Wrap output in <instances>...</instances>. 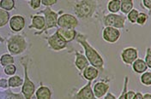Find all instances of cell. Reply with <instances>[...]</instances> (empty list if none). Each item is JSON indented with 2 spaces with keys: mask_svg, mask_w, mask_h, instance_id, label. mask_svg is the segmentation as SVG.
I'll return each instance as SVG.
<instances>
[{
  "mask_svg": "<svg viewBox=\"0 0 151 99\" xmlns=\"http://www.w3.org/2000/svg\"><path fill=\"white\" fill-rule=\"evenodd\" d=\"M76 41L82 45L84 49L85 56L88 59V63L91 66L97 68L99 71L103 72L104 70V60L102 56L99 54V52L93 48L90 44L87 41V38L84 35L79 33L76 36Z\"/></svg>",
  "mask_w": 151,
  "mask_h": 99,
  "instance_id": "1",
  "label": "cell"
},
{
  "mask_svg": "<svg viewBox=\"0 0 151 99\" xmlns=\"http://www.w3.org/2000/svg\"><path fill=\"white\" fill-rule=\"evenodd\" d=\"M97 3L95 1H78L74 4V12L76 16L82 19L90 18L94 15Z\"/></svg>",
  "mask_w": 151,
  "mask_h": 99,
  "instance_id": "2",
  "label": "cell"
},
{
  "mask_svg": "<svg viewBox=\"0 0 151 99\" xmlns=\"http://www.w3.org/2000/svg\"><path fill=\"white\" fill-rule=\"evenodd\" d=\"M7 47L8 51L11 55H19L26 51L28 48V42L25 38L22 35H13L9 37L7 40Z\"/></svg>",
  "mask_w": 151,
  "mask_h": 99,
  "instance_id": "3",
  "label": "cell"
},
{
  "mask_svg": "<svg viewBox=\"0 0 151 99\" xmlns=\"http://www.w3.org/2000/svg\"><path fill=\"white\" fill-rule=\"evenodd\" d=\"M22 63L24 68V79H23V84L22 85V94L24 96L25 99H31L35 92V83H33L31 81V80L28 77L27 63L23 61H22Z\"/></svg>",
  "mask_w": 151,
  "mask_h": 99,
  "instance_id": "4",
  "label": "cell"
},
{
  "mask_svg": "<svg viewBox=\"0 0 151 99\" xmlns=\"http://www.w3.org/2000/svg\"><path fill=\"white\" fill-rule=\"evenodd\" d=\"M44 14L45 17V21H46V27L42 32H46L48 29H51L52 27H57V22H58V13L53 11L50 7H47L45 9L40 10L37 13V15ZM36 33L35 34H41V33Z\"/></svg>",
  "mask_w": 151,
  "mask_h": 99,
  "instance_id": "5",
  "label": "cell"
},
{
  "mask_svg": "<svg viewBox=\"0 0 151 99\" xmlns=\"http://www.w3.org/2000/svg\"><path fill=\"white\" fill-rule=\"evenodd\" d=\"M126 17L117 14H109L105 16L103 18V24L105 27H110L116 29H122L124 27Z\"/></svg>",
  "mask_w": 151,
  "mask_h": 99,
  "instance_id": "6",
  "label": "cell"
},
{
  "mask_svg": "<svg viewBox=\"0 0 151 99\" xmlns=\"http://www.w3.org/2000/svg\"><path fill=\"white\" fill-rule=\"evenodd\" d=\"M57 25L58 28L75 29L78 26V20L73 15L63 14L60 16H58Z\"/></svg>",
  "mask_w": 151,
  "mask_h": 99,
  "instance_id": "7",
  "label": "cell"
},
{
  "mask_svg": "<svg viewBox=\"0 0 151 99\" xmlns=\"http://www.w3.org/2000/svg\"><path fill=\"white\" fill-rule=\"evenodd\" d=\"M47 40L49 46L55 51H62V50L65 49L67 47V43L65 42L60 37L58 36V34L56 32L52 35L48 37Z\"/></svg>",
  "mask_w": 151,
  "mask_h": 99,
  "instance_id": "8",
  "label": "cell"
},
{
  "mask_svg": "<svg viewBox=\"0 0 151 99\" xmlns=\"http://www.w3.org/2000/svg\"><path fill=\"white\" fill-rule=\"evenodd\" d=\"M102 37H103V39L105 41H106L108 43H111V44H114L119 39L120 32L116 28L106 27L103 29Z\"/></svg>",
  "mask_w": 151,
  "mask_h": 99,
  "instance_id": "9",
  "label": "cell"
},
{
  "mask_svg": "<svg viewBox=\"0 0 151 99\" xmlns=\"http://www.w3.org/2000/svg\"><path fill=\"white\" fill-rule=\"evenodd\" d=\"M138 58L137 50L132 47H128L124 49L121 52V59L127 65H132Z\"/></svg>",
  "mask_w": 151,
  "mask_h": 99,
  "instance_id": "10",
  "label": "cell"
},
{
  "mask_svg": "<svg viewBox=\"0 0 151 99\" xmlns=\"http://www.w3.org/2000/svg\"><path fill=\"white\" fill-rule=\"evenodd\" d=\"M90 81H88L84 87L78 90V92L74 96V99H97L94 95V92L91 87Z\"/></svg>",
  "mask_w": 151,
  "mask_h": 99,
  "instance_id": "11",
  "label": "cell"
},
{
  "mask_svg": "<svg viewBox=\"0 0 151 99\" xmlns=\"http://www.w3.org/2000/svg\"><path fill=\"white\" fill-rule=\"evenodd\" d=\"M9 27L14 32H20L25 27V19L22 16H14L9 19Z\"/></svg>",
  "mask_w": 151,
  "mask_h": 99,
  "instance_id": "12",
  "label": "cell"
},
{
  "mask_svg": "<svg viewBox=\"0 0 151 99\" xmlns=\"http://www.w3.org/2000/svg\"><path fill=\"white\" fill-rule=\"evenodd\" d=\"M56 33L67 44L74 40L77 34L75 29H65V28H58Z\"/></svg>",
  "mask_w": 151,
  "mask_h": 99,
  "instance_id": "13",
  "label": "cell"
},
{
  "mask_svg": "<svg viewBox=\"0 0 151 99\" xmlns=\"http://www.w3.org/2000/svg\"><path fill=\"white\" fill-rule=\"evenodd\" d=\"M110 85L104 82H97L92 88L94 97L97 99L101 98L108 92Z\"/></svg>",
  "mask_w": 151,
  "mask_h": 99,
  "instance_id": "14",
  "label": "cell"
},
{
  "mask_svg": "<svg viewBox=\"0 0 151 99\" xmlns=\"http://www.w3.org/2000/svg\"><path fill=\"white\" fill-rule=\"evenodd\" d=\"M75 65L76 67V68L80 71L83 72L87 67L89 66V63L88 61V59L86 58L84 55L79 53L78 51L75 52Z\"/></svg>",
  "mask_w": 151,
  "mask_h": 99,
  "instance_id": "15",
  "label": "cell"
},
{
  "mask_svg": "<svg viewBox=\"0 0 151 99\" xmlns=\"http://www.w3.org/2000/svg\"><path fill=\"white\" fill-rule=\"evenodd\" d=\"M46 27L45 17L40 15H35L32 17V24L29 26V28H35L36 30H40L42 32ZM39 32V33H40Z\"/></svg>",
  "mask_w": 151,
  "mask_h": 99,
  "instance_id": "16",
  "label": "cell"
},
{
  "mask_svg": "<svg viewBox=\"0 0 151 99\" xmlns=\"http://www.w3.org/2000/svg\"><path fill=\"white\" fill-rule=\"evenodd\" d=\"M99 75V70L93 66H88L83 71V76L86 80L92 81L96 79Z\"/></svg>",
  "mask_w": 151,
  "mask_h": 99,
  "instance_id": "17",
  "label": "cell"
},
{
  "mask_svg": "<svg viewBox=\"0 0 151 99\" xmlns=\"http://www.w3.org/2000/svg\"><path fill=\"white\" fill-rule=\"evenodd\" d=\"M132 65L134 72L137 73H143L147 72V69L149 68L145 62L142 59H138V58L132 63Z\"/></svg>",
  "mask_w": 151,
  "mask_h": 99,
  "instance_id": "18",
  "label": "cell"
},
{
  "mask_svg": "<svg viewBox=\"0 0 151 99\" xmlns=\"http://www.w3.org/2000/svg\"><path fill=\"white\" fill-rule=\"evenodd\" d=\"M36 99H51L52 91L47 86H40L35 91Z\"/></svg>",
  "mask_w": 151,
  "mask_h": 99,
  "instance_id": "19",
  "label": "cell"
},
{
  "mask_svg": "<svg viewBox=\"0 0 151 99\" xmlns=\"http://www.w3.org/2000/svg\"><path fill=\"white\" fill-rule=\"evenodd\" d=\"M0 99H25L24 96L22 93H14L9 89H6V90L0 95Z\"/></svg>",
  "mask_w": 151,
  "mask_h": 99,
  "instance_id": "20",
  "label": "cell"
},
{
  "mask_svg": "<svg viewBox=\"0 0 151 99\" xmlns=\"http://www.w3.org/2000/svg\"><path fill=\"white\" fill-rule=\"evenodd\" d=\"M23 79L19 77L17 75H13L8 80V85L10 88H17L22 85Z\"/></svg>",
  "mask_w": 151,
  "mask_h": 99,
  "instance_id": "21",
  "label": "cell"
},
{
  "mask_svg": "<svg viewBox=\"0 0 151 99\" xmlns=\"http://www.w3.org/2000/svg\"><path fill=\"white\" fill-rule=\"evenodd\" d=\"M133 1L132 0H123L120 1V10L123 14H128L133 9Z\"/></svg>",
  "mask_w": 151,
  "mask_h": 99,
  "instance_id": "22",
  "label": "cell"
},
{
  "mask_svg": "<svg viewBox=\"0 0 151 99\" xmlns=\"http://www.w3.org/2000/svg\"><path fill=\"white\" fill-rule=\"evenodd\" d=\"M108 11L111 14H116L120 10V1L119 0H112L109 1L107 4Z\"/></svg>",
  "mask_w": 151,
  "mask_h": 99,
  "instance_id": "23",
  "label": "cell"
},
{
  "mask_svg": "<svg viewBox=\"0 0 151 99\" xmlns=\"http://www.w3.org/2000/svg\"><path fill=\"white\" fill-rule=\"evenodd\" d=\"M15 63V60H14V57L9 54H4L1 56L0 57V64L2 67H6L7 65L9 64H14Z\"/></svg>",
  "mask_w": 151,
  "mask_h": 99,
  "instance_id": "24",
  "label": "cell"
},
{
  "mask_svg": "<svg viewBox=\"0 0 151 99\" xmlns=\"http://www.w3.org/2000/svg\"><path fill=\"white\" fill-rule=\"evenodd\" d=\"M14 8H15L14 0H1L0 1V9L9 12V10L13 9Z\"/></svg>",
  "mask_w": 151,
  "mask_h": 99,
  "instance_id": "25",
  "label": "cell"
},
{
  "mask_svg": "<svg viewBox=\"0 0 151 99\" xmlns=\"http://www.w3.org/2000/svg\"><path fill=\"white\" fill-rule=\"evenodd\" d=\"M9 19H10V16L9 12L0 9V27H4L9 21Z\"/></svg>",
  "mask_w": 151,
  "mask_h": 99,
  "instance_id": "26",
  "label": "cell"
},
{
  "mask_svg": "<svg viewBox=\"0 0 151 99\" xmlns=\"http://www.w3.org/2000/svg\"><path fill=\"white\" fill-rule=\"evenodd\" d=\"M141 83L146 86H150L151 85V73L145 72L142 73Z\"/></svg>",
  "mask_w": 151,
  "mask_h": 99,
  "instance_id": "27",
  "label": "cell"
},
{
  "mask_svg": "<svg viewBox=\"0 0 151 99\" xmlns=\"http://www.w3.org/2000/svg\"><path fill=\"white\" fill-rule=\"evenodd\" d=\"M138 14H139V12H138L137 9H132V10L127 14V19L129 20V21H130L131 23L135 24L136 21H137V16H138Z\"/></svg>",
  "mask_w": 151,
  "mask_h": 99,
  "instance_id": "28",
  "label": "cell"
},
{
  "mask_svg": "<svg viewBox=\"0 0 151 99\" xmlns=\"http://www.w3.org/2000/svg\"><path fill=\"white\" fill-rule=\"evenodd\" d=\"M4 71L5 74L9 75V76H13L17 72V67L14 64H9V65H7L6 67H4Z\"/></svg>",
  "mask_w": 151,
  "mask_h": 99,
  "instance_id": "29",
  "label": "cell"
},
{
  "mask_svg": "<svg viewBox=\"0 0 151 99\" xmlns=\"http://www.w3.org/2000/svg\"><path fill=\"white\" fill-rule=\"evenodd\" d=\"M148 19H149V16H148L146 14H144V13H139V14H138V16H137V18L136 23H137L138 25L142 26V25H144V24L147 22Z\"/></svg>",
  "mask_w": 151,
  "mask_h": 99,
  "instance_id": "30",
  "label": "cell"
},
{
  "mask_svg": "<svg viewBox=\"0 0 151 99\" xmlns=\"http://www.w3.org/2000/svg\"><path fill=\"white\" fill-rule=\"evenodd\" d=\"M128 81H129V78H128V76H126L125 79H124V87H123L122 93L120 94V96L119 97V98L118 99H125L124 98V96H125V93H126V91H127Z\"/></svg>",
  "mask_w": 151,
  "mask_h": 99,
  "instance_id": "31",
  "label": "cell"
},
{
  "mask_svg": "<svg viewBox=\"0 0 151 99\" xmlns=\"http://www.w3.org/2000/svg\"><path fill=\"white\" fill-rule=\"evenodd\" d=\"M145 63L148 66L149 68H151V49L149 47L147 49V52H146V57H145Z\"/></svg>",
  "mask_w": 151,
  "mask_h": 99,
  "instance_id": "32",
  "label": "cell"
},
{
  "mask_svg": "<svg viewBox=\"0 0 151 99\" xmlns=\"http://www.w3.org/2000/svg\"><path fill=\"white\" fill-rule=\"evenodd\" d=\"M41 4V1L40 0H30L29 1V5L31 6V8L34 9H37L40 8Z\"/></svg>",
  "mask_w": 151,
  "mask_h": 99,
  "instance_id": "33",
  "label": "cell"
},
{
  "mask_svg": "<svg viewBox=\"0 0 151 99\" xmlns=\"http://www.w3.org/2000/svg\"><path fill=\"white\" fill-rule=\"evenodd\" d=\"M57 3H58V0H41V4H43L47 7H50Z\"/></svg>",
  "mask_w": 151,
  "mask_h": 99,
  "instance_id": "34",
  "label": "cell"
},
{
  "mask_svg": "<svg viewBox=\"0 0 151 99\" xmlns=\"http://www.w3.org/2000/svg\"><path fill=\"white\" fill-rule=\"evenodd\" d=\"M8 87V81L4 79H0V90H6Z\"/></svg>",
  "mask_w": 151,
  "mask_h": 99,
  "instance_id": "35",
  "label": "cell"
},
{
  "mask_svg": "<svg viewBox=\"0 0 151 99\" xmlns=\"http://www.w3.org/2000/svg\"><path fill=\"white\" fill-rule=\"evenodd\" d=\"M136 96V92L134 90H127L124 96L125 99H134Z\"/></svg>",
  "mask_w": 151,
  "mask_h": 99,
  "instance_id": "36",
  "label": "cell"
},
{
  "mask_svg": "<svg viewBox=\"0 0 151 99\" xmlns=\"http://www.w3.org/2000/svg\"><path fill=\"white\" fill-rule=\"evenodd\" d=\"M142 4L144 5V7L146 9H148L149 10H150L151 9V0H143L142 1Z\"/></svg>",
  "mask_w": 151,
  "mask_h": 99,
  "instance_id": "37",
  "label": "cell"
},
{
  "mask_svg": "<svg viewBox=\"0 0 151 99\" xmlns=\"http://www.w3.org/2000/svg\"><path fill=\"white\" fill-rule=\"evenodd\" d=\"M104 99H116V97H115L113 94H112L111 92H107V93L105 95Z\"/></svg>",
  "mask_w": 151,
  "mask_h": 99,
  "instance_id": "38",
  "label": "cell"
},
{
  "mask_svg": "<svg viewBox=\"0 0 151 99\" xmlns=\"http://www.w3.org/2000/svg\"><path fill=\"white\" fill-rule=\"evenodd\" d=\"M134 99H142V94L141 92H136V96Z\"/></svg>",
  "mask_w": 151,
  "mask_h": 99,
  "instance_id": "39",
  "label": "cell"
},
{
  "mask_svg": "<svg viewBox=\"0 0 151 99\" xmlns=\"http://www.w3.org/2000/svg\"><path fill=\"white\" fill-rule=\"evenodd\" d=\"M142 99H151V95L150 93H146L142 95Z\"/></svg>",
  "mask_w": 151,
  "mask_h": 99,
  "instance_id": "40",
  "label": "cell"
},
{
  "mask_svg": "<svg viewBox=\"0 0 151 99\" xmlns=\"http://www.w3.org/2000/svg\"><path fill=\"white\" fill-rule=\"evenodd\" d=\"M0 42H4V38L1 36H0Z\"/></svg>",
  "mask_w": 151,
  "mask_h": 99,
  "instance_id": "41",
  "label": "cell"
}]
</instances>
